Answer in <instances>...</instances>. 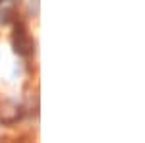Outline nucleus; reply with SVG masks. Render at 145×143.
<instances>
[{
	"label": "nucleus",
	"mask_w": 145,
	"mask_h": 143,
	"mask_svg": "<svg viewBox=\"0 0 145 143\" xmlns=\"http://www.w3.org/2000/svg\"><path fill=\"white\" fill-rule=\"evenodd\" d=\"M12 44H14L16 54H20V56H29V54H33L35 43H33V39L25 33V29H23L22 25H16V27H14Z\"/></svg>",
	"instance_id": "obj_1"
},
{
	"label": "nucleus",
	"mask_w": 145,
	"mask_h": 143,
	"mask_svg": "<svg viewBox=\"0 0 145 143\" xmlns=\"http://www.w3.org/2000/svg\"><path fill=\"white\" fill-rule=\"evenodd\" d=\"M22 116H23V110L20 104H16V103H4V104H0V120L4 122V124H14V122L20 120Z\"/></svg>",
	"instance_id": "obj_2"
}]
</instances>
